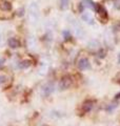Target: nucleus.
<instances>
[{
    "label": "nucleus",
    "mask_w": 120,
    "mask_h": 126,
    "mask_svg": "<svg viewBox=\"0 0 120 126\" xmlns=\"http://www.w3.org/2000/svg\"><path fill=\"white\" fill-rule=\"evenodd\" d=\"M72 85H73V78H72L71 76H64V77L61 78L58 86H59L60 89L63 90V89L70 88Z\"/></svg>",
    "instance_id": "obj_2"
},
{
    "label": "nucleus",
    "mask_w": 120,
    "mask_h": 126,
    "mask_svg": "<svg viewBox=\"0 0 120 126\" xmlns=\"http://www.w3.org/2000/svg\"><path fill=\"white\" fill-rule=\"evenodd\" d=\"M82 4L90 10H95V3L93 0H82Z\"/></svg>",
    "instance_id": "obj_11"
},
{
    "label": "nucleus",
    "mask_w": 120,
    "mask_h": 126,
    "mask_svg": "<svg viewBox=\"0 0 120 126\" xmlns=\"http://www.w3.org/2000/svg\"><path fill=\"white\" fill-rule=\"evenodd\" d=\"M69 3H70V0H61V1H60V4H61V9H62V10H66L67 6H69Z\"/></svg>",
    "instance_id": "obj_13"
},
{
    "label": "nucleus",
    "mask_w": 120,
    "mask_h": 126,
    "mask_svg": "<svg viewBox=\"0 0 120 126\" xmlns=\"http://www.w3.org/2000/svg\"><path fill=\"white\" fill-rule=\"evenodd\" d=\"M6 80H7L6 75H4V74H0V86L4 84L5 82H6Z\"/></svg>",
    "instance_id": "obj_14"
},
{
    "label": "nucleus",
    "mask_w": 120,
    "mask_h": 126,
    "mask_svg": "<svg viewBox=\"0 0 120 126\" xmlns=\"http://www.w3.org/2000/svg\"><path fill=\"white\" fill-rule=\"evenodd\" d=\"M95 11L97 12L99 18L101 19L103 22H104L107 19V12H106V10L101 4H98V3H97V4H95Z\"/></svg>",
    "instance_id": "obj_4"
},
{
    "label": "nucleus",
    "mask_w": 120,
    "mask_h": 126,
    "mask_svg": "<svg viewBox=\"0 0 120 126\" xmlns=\"http://www.w3.org/2000/svg\"><path fill=\"white\" fill-rule=\"evenodd\" d=\"M116 80H117V82H119V83H120V73L117 75V77H116Z\"/></svg>",
    "instance_id": "obj_15"
},
{
    "label": "nucleus",
    "mask_w": 120,
    "mask_h": 126,
    "mask_svg": "<svg viewBox=\"0 0 120 126\" xmlns=\"http://www.w3.org/2000/svg\"><path fill=\"white\" fill-rule=\"evenodd\" d=\"M30 65H31V61L30 60H23V61L20 62L19 67L22 68V69H25L27 67H30Z\"/></svg>",
    "instance_id": "obj_12"
},
{
    "label": "nucleus",
    "mask_w": 120,
    "mask_h": 126,
    "mask_svg": "<svg viewBox=\"0 0 120 126\" xmlns=\"http://www.w3.org/2000/svg\"><path fill=\"white\" fill-rule=\"evenodd\" d=\"M12 10V3L7 0H0V11L10 12Z\"/></svg>",
    "instance_id": "obj_7"
},
{
    "label": "nucleus",
    "mask_w": 120,
    "mask_h": 126,
    "mask_svg": "<svg viewBox=\"0 0 120 126\" xmlns=\"http://www.w3.org/2000/svg\"><path fill=\"white\" fill-rule=\"evenodd\" d=\"M82 19L85 22L90 23V24H93V23H94V18H93V16H92L91 13H84L82 15Z\"/></svg>",
    "instance_id": "obj_10"
},
{
    "label": "nucleus",
    "mask_w": 120,
    "mask_h": 126,
    "mask_svg": "<svg viewBox=\"0 0 120 126\" xmlns=\"http://www.w3.org/2000/svg\"><path fill=\"white\" fill-rule=\"evenodd\" d=\"M1 36H2V31H1V27H0V40H1Z\"/></svg>",
    "instance_id": "obj_17"
},
{
    "label": "nucleus",
    "mask_w": 120,
    "mask_h": 126,
    "mask_svg": "<svg viewBox=\"0 0 120 126\" xmlns=\"http://www.w3.org/2000/svg\"><path fill=\"white\" fill-rule=\"evenodd\" d=\"M94 104H95V100H86L84 101L83 103L80 106V110H81V113L80 115H84V113H87L89 111H91L92 108L94 107Z\"/></svg>",
    "instance_id": "obj_3"
},
{
    "label": "nucleus",
    "mask_w": 120,
    "mask_h": 126,
    "mask_svg": "<svg viewBox=\"0 0 120 126\" xmlns=\"http://www.w3.org/2000/svg\"><path fill=\"white\" fill-rule=\"evenodd\" d=\"M3 63H4V59H2V58H0V66H1Z\"/></svg>",
    "instance_id": "obj_16"
},
{
    "label": "nucleus",
    "mask_w": 120,
    "mask_h": 126,
    "mask_svg": "<svg viewBox=\"0 0 120 126\" xmlns=\"http://www.w3.org/2000/svg\"><path fill=\"white\" fill-rule=\"evenodd\" d=\"M38 17H39L38 5L35 2H32L29 7V20L32 23H36V21L38 20Z\"/></svg>",
    "instance_id": "obj_1"
},
{
    "label": "nucleus",
    "mask_w": 120,
    "mask_h": 126,
    "mask_svg": "<svg viewBox=\"0 0 120 126\" xmlns=\"http://www.w3.org/2000/svg\"><path fill=\"white\" fill-rule=\"evenodd\" d=\"M74 32H75V34H76V36H83L84 35V32H83V30H82V27L80 26L78 23H74Z\"/></svg>",
    "instance_id": "obj_9"
},
{
    "label": "nucleus",
    "mask_w": 120,
    "mask_h": 126,
    "mask_svg": "<svg viewBox=\"0 0 120 126\" xmlns=\"http://www.w3.org/2000/svg\"><path fill=\"white\" fill-rule=\"evenodd\" d=\"M77 66H78L79 69L84 70V69L90 67V62L86 58H80L78 60V62H77Z\"/></svg>",
    "instance_id": "obj_6"
},
{
    "label": "nucleus",
    "mask_w": 120,
    "mask_h": 126,
    "mask_svg": "<svg viewBox=\"0 0 120 126\" xmlns=\"http://www.w3.org/2000/svg\"><path fill=\"white\" fill-rule=\"evenodd\" d=\"M119 98H120V94H118L117 96H116V99H119Z\"/></svg>",
    "instance_id": "obj_18"
},
{
    "label": "nucleus",
    "mask_w": 120,
    "mask_h": 126,
    "mask_svg": "<svg viewBox=\"0 0 120 126\" xmlns=\"http://www.w3.org/2000/svg\"><path fill=\"white\" fill-rule=\"evenodd\" d=\"M9 46L12 47V48H18V47L20 46V41L18 40L17 38H15V37H12L9 39Z\"/></svg>",
    "instance_id": "obj_8"
},
{
    "label": "nucleus",
    "mask_w": 120,
    "mask_h": 126,
    "mask_svg": "<svg viewBox=\"0 0 120 126\" xmlns=\"http://www.w3.org/2000/svg\"><path fill=\"white\" fill-rule=\"evenodd\" d=\"M118 62L120 63V55H119V60H118Z\"/></svg>",
    "instance_id": "obj_19"
},
{
    "label": "nucleus",
    "mask_w": 120,
    "mask_h": 126,
    "mask_svg": "<svg viewBox=\"0 0 120 126\" xmlns=\"http://www.w3.org/2000/svg\"><path fill=\"white\" fill-rule=\"evenodd\" d=\"M54 88H55V86H54L53 83H46L42 87V89H41V94H42L43 97L50 96V94L54 92Z\"/></svg>",
    "instance_id": "obj_5"
}]
</instances>
